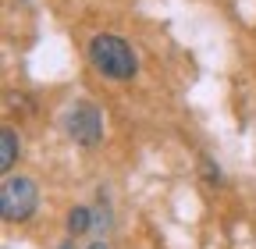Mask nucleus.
I'll return each instance as SVG.
<instances>
[{"label":"nucleus","mask_w":256,"mask_h":249,"mask_svg":"<svg viewBox=\"0 0 256 249\" xmlns=\"http://www.w3.org/2000/svg\"><path fill=\"white\" fill-rule=\"evenodd\" d=\"M86 57H89V64L100 72L104 78H118V82H124V78H132V75L139 72V60H136L132 46H128L121 36H107V32L92 36Z\"/></svg>","instance_id":"f257e3e1"},{"label":"nucleus","mask_w":256,"mask_h":249,"mask_svg":"<svg viewBox=\"0 0 256 249\" xmlns=\"http://www.w3.org/2000/svg\"><path fill=\"white\" fill-rule=\"evenodd\" d=\"M40 206V189L32 178H8L4 182V192H0V214H4V221H25L32 217Z\"/></svg>","instance_id":"f03ea898"},{"label":"nucleus","mask_w":256,"mask_h":249,"mask_svg":"<svg viewBox=\"0 0 256 249\" xmlns=\"http://www.w3.org/2000/svg\"><path fill=\"white\" fill-rule=\"evenodd\" d=\"M64 132H68L78 146H96L104 139V114L96 110L92 104H72L60 118Z\"/></svg>","instance_id":"7ed1b4c3"},{"label":"nucleus","mask_w":256,"mask_h":249,"mask_svg":"<svg viewBox=\"0 0 256 249\" xmlns=\"http://www.w3.org/2000/svg\"><path fill=\"white\" fill-rule=\"evenodd\" d=\"M14 157H18V132L4 128V132H0V171H11Z\"/></svg>","instance_id":"20e7f679"},{"label":"nucleus","mask_w":256,"mask_h":249,"mask_svg":"<svg viewBox=\"0 0 256 249\" xmlns=\"http://www.w3.org/2000/svg\"><path fill=\"white\" fill-rule=\"evenodd\" d=\"M89 224H92V214H89L86 206H75V210L68 214V232H72V235L89 232Z\"/></svg>","instance_id":"39448f33"},{"label":"nucleus","mask_w":256,"mask_h":249,"mask_svg":"<svg viewBox=\"0 0 256 249\" xmlns=\"http://www.w3.org/2000/svg\"><path fill=\"white\" fill-rule=\"evenodd\" d=\"M57 249H75V242H64V246H57Z\"/></svg>","instance_id":"423d86ee"},{"label":"nucleus","mask_w":256,"mask_h":249,"mask_svg":"<svg viewBox=\"0 0 256 249\" xmlns=\"http://www.w3.org/2000/svg\"><path fill=\"white\" fill-rule=\"evenodd\" d=\"M89 249H107V246H104V242H92V246H89Z\"/></svg>","instance_id":"0eeeda50"}]
</instances>
